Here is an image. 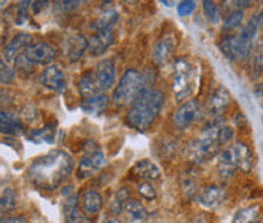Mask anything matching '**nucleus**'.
I'll return each instance as SVG.
<instances>
[{
    "mask_svg": "<svg viewBox=\"0 0 263 223\" xmlns=\"http://www.w3.org/2000/svg\"><path fill=\"white\" fill-rule=\"evenodd\" d=\"M75 172L72 155L55 149L34 159L28 169V179L34 187L46 191L58 190Z\"/></svg>",
    "mask_w": 263,
    "mask_h": 223,
    "instance_id": "obj_1",
    "label": "nucleus"
},
{
    "mask_svg": "<svg viewBox=\"0 0 263 223\" xmlns=\"http://www.w3.org/2000/svg\"><path fill=\"white\" fill-rule=\"evenodd\" d=\"M164 104V96L155 88H145L125 115V123L136 131H148L158 118Z\"/></svg>",
    "mask_w": 263,
    "mask_h": 223,
    "instance_id": "obj_2",
    "label": "nucleus"
},
{
    "mask_svg": "<svg viewBox=\"0 0 263 223\" xmlns=\"http://www.w3.org/2000/svg\"><path fill=\"white\" fill-rule=\"evenodd\" d=\"M145 88H151L148 85V79L139 70L128 69L119 79L114 88L111 100L117 108L131 107Z\"/></svg>",
    "mask_w": 263,
    "mask_h": 223,
    "instance_id": "obj_3",
    "label": "nucleus"
},
{
    "mask_svg": "<svg viewBox=\"0 0 263 223\" xmlns=\"http://www.w3.org/2000/svg\"><path fill=\"white\" fill-rule=\"evenodd\" d=\"M218 131L219 126L215 123L202 129L201 135L189 148V161L193 164H204L219 152L221 143L218 138Z\"/></svg>",
    "mask_w": 263,
    "mask_h": 223,
    "instance_id": "obj_4",
    "label": "nucleus"
},
{
    "mask_svg": "<svg viewBox=\"0 0 263 223\" xmlns=\"http://www.w3.org/2000/svg\"><path fill=\"white\" fill-rule=\"evenodd\" d=\"M196 87V72L195 67L189 63L187 59H178L174 67L171 88L174 93V97L177 102H183L189 99Z\"/></svg>",
    "mask_w": 263,
    "mask_h": 223,
    "instance_id": "obj_5",
    "label": "nucleus"
},
{
    "mask_svg": "<svg viewBox=\"0 0 263 223\" xmlns=\"http://www.w3.org/2000/svg\"><path fill=\"white\" fill-rule=\"evenodd\" d=\"M204 115V108L195 99L181 104L171 117V125L177 131H186L193 123L201 120Z\"/></svg>",
    "mask_w": 263,
    "mask_h": 223,
    "instance_id": "obj_6",
    "label": "nucleus"
},
{
    "mask_svg": "<svg viewBox=\"0 0 263 223\" xmlns=\"http://www.w3.org/2000/svg\"><path fill=\"white\" fill-rule=\"evenodd\" d=\"M219 49L227 59L233 63H242V61L250 59L251 52H253V47L243 44L239 35H234V34H230L226 38H222L219 43Z\"/></svg>",
    "mask_w": 263,
    "mask_h": 223,
    "instance_id": "obj_7",
    "label": "nucleus"
},
{
    "mask_svg": "<svg viewBox=\"0 0 263 223\" xmlns=\"http://www.w3.org/2000/svg\"><path fill=\"white\" fill-rule=\"evenodd\" d=\"M104 166H105V153L101 149L93 150V152H85V155L78 163L76 178L79 181H84L87 178H91Z\"/></svg>",
    "mask_w": 263,
    "mask_h": 223,
    "instance_id": "obj_8",
    "label": "nucleus"
},
{
    "mask_svg": "<svg viewBox=\"0 0 263 223\" xmlns=\"http://www.w3.org/2000/svg\"><path fill=\"white\" fill-rule=\"evenodd\" d=\"M230 102H231V96H230L228 90L226 87H218L216 90H213L209 94L207 102H205V111L210 117L219 118L227 111Z\"/></svg>",
    "mask_w": 263,
    "mask_h": 223,
    "instance_id": "obj_9",
    "label": "nucleus"
},
{
    "mask_svg": "<svg viewBox=\"0 0 263 223\" xmlns=\"http://www.w3.org/2000/svg\"><path fill=\"white\" fill-rule=\"evenodd\" d=\"M25 55L35 64V66H52V63L57 58V50L55 47H52L49 43L40 41L31 44L26 50Z\"/></svg>",
    "mask_w": 263,
    "mask_h": 223,
    "instance_id": "obj_10",
    "label": "nucleus"
},
{
    "mask_svg": "<svg viewBox=\"0 0 263 223\" xmlns=\"http://www.w3.org/2000/svg\"><path fill=\"white\" fill-rule=\"evenodd\" d=\"M38 82L50 91L63 93L66 90V74L57 64L46 67L38 76Z\"/></svg>",
    "mask_w": 263,
    "mask_h": 223,
    "instance_id": "obj_11",
    "label": "nucleus"
},
{
    "mask_svg": "<svg viewBox=\"0 0 263 223\" xmlns=\"http://www.w3.org/2000/svg\"><path fill=\"white\" fill-rule=\"evenodd\" d=\"M195 199L205 208H216L227 199V190L216 184H209L199 188Z\"/></svg>",
    "mask_w": 263,
    "mask_h": 223,
    "instance_id": "obj_12",
    "label": "nucleus"
},
{
    "mask_svg": "<svg viewBox=\"0 0 263 223\" xmlns=\"http://www.w3.org/2000/svg\"><path fill=\"white\" fill-rule=\"evenodd\" d=\"M87 50H88V39L84 35L69 37L61 44V53H63L64 59L69 63L79 61Z\"/></svg>",
    "mask_w": 263,
    "mask_h": 223,
    "instance_id": "obj_13",
    "label": "nucleus"
},
{
    "mask_svg": "<svg viewBox=\"0 0 263 223\" xmlns=\"http://www.w3.org/2000/svg\"><path fill=\"white\" fill-rule=\"evenodd\" d=\"M32 43V35L31 34H17L12 38L6 47H3L2 52V61L8 63H15V59L31 46Z\"/></svg>",
    "mask_w": 263,
    "mask_h": 223,
    "instance_id": "obj_14",
    "label": "nucleus"
},
{
    "mask_svg": "<svg viewBox=\"0 0 263 223\" xmlns=\"http://www.w3.org/2000/svg\"><path fill=\"white\" fill-rule=\"evenodd\" d=\"M114 29H105L95 32L91 37L88 38V53L91 56H101L104 55L111 46L114 44Z\"/></svg>",
    "mask_w": 263,
    "mask_h": 223,
    "instance_id": "obj_15",
    "label": "nucleus"
},
{
    "mask_svg": "<svg viewBox=\"0 0 263 223\" xmlns=\"http://www.w3.org/2000/svg\"><path fill=\"white\" fill-rule=\"evenodd\" d=\"M95 74L98 79V84L102 90V93L111 90L116 82V66H114L113 59H102L98 63Z\"/></svg>",
    "mask_w": 263,
    "mask_h": 223,
    "instance_id": "obj_16",
    "label": "nucleus"
},
{
    "mask_svg": "<svg viewBox=\"0 0 263 223\" xmlns=\"http://www.w3.org/2000/svg\"><path fill=\"white\" fill-rule=\"evenodd\" d=\"M81 211L87 216V217H91V216H96L101 210H102V205H104V199H102V194L96 190H85L81 193Z\"/></svg>",
    "mask_w": 263,
    "mask_h": 223,
    "instance_id": "obj_17",
    "label": "nucleus"
},
{
    "mask_svg": "<svg viewBox=\"0 0 263 223\" xmlns=\"http://www.w3.org/2000/svg\"><path fill=\"white\" fill-rule=\"evenodd\" d=\"M131 175L137 179H140L142 183L146 181V183H152V181H157L160 179L161 176V170L160 167L152 163L151 159H140L137 161L133 169H131Z\"/></svg>",
    "mask_w": 263,
    "mask_h": 223,
    "instance_id": "obj_18",
    "label": "nucleus"
},
{
    "mask_svg": "<svg viewBox=\"0 0 263 223\" xmlns=\"http://www.w3.org/2000/svg\"><path fill=\"white\" fill-rule=\"evenodd\" d=\"M230 150L233 152L237 169L242 170L243 173H250L253 170V166H254L251 149L248 148L243 141H236L230 146Z\"/></svg>",
    "mask_w": 263,
    "mask_h": 223,
    "instance_id": "obj_19",
    "label": "nucleus"
},
{
    "mask_svg": "<svg viewBox=\"0 0 263 223\" xmlns=\"http://www.w3.org/2000/svg\"><path fill=\"white\" fill-rule=\"evenodd\" d=\"M0 131L3 135L18 137L25 132V125L17 114L3 110L0 112Z\"/></svg>",
    "mask_w": 263,
    "mask_h": 223,
    "instance_id": "obj_20",
    "label": "nucleus"
},
{
    "mask_svg": "<svg viewBox=\"0 0 263 223\" xmlns=\"http://www.w3.org/2000/svg\"><path fill=\"white\" fill-rule=\"evenodd\" d=\"M263 28V11L260 12H256L248 22L247 25L240 29V32L237 34L239 38L242 39L243 44L250 46V47H254V41L259 35L260 29Z\"/></svg>",
    "mask_w": 263,
    "mask_h": 223,
    "instance_id": "obj_21",
    "label": "nucleus"
},
{
    "mask_svg": "<svg viewBox=\"0 0 263 223\" xmlns=\"http://www.w3.org/2000/svg\"><path fill=\"white\" fill-rule=\"evenodd\" d=\"M110 102H111V99L107 94H99V96H93V97H88V99H81L79 108L87 115L99 117L108 110Z\"/></svg>",
    "mask_w": 263,
    "mask_h": 223,
    "instance_id": "obj_22",
    "label": "nucleus"
},
{
    "mask_svg": "<svg viewBox=\"0 0 263 223\" xmlns=\"http://www.w3.org/2000/svg\"><path fill=\"white\" fill-rule=\"evenodd\" d=\"M78 93L81 94L82 99H88V97H93V96H99V94H105L102 93L99 84H98V79H96V74L91 70H87L79 76V80H78Z\"/></svg>",
    "mask_w": 263,
    "mask_h": 223,
    "instance_id": "obj_23",
    "label": "nucleus"
},
{
    "mask_svg": "<svg viewBox=\"0 0 263 223\" xmlns=\"http://www.w3.org/2000/svg\"><path fill=\"white\" fill-rule=\"evenodd\" d=\"M237 170L236 159L233 156V152L230 148L224 149L218 153V161H216V172L221 179H231Z\"/></svg>",
    "mask_w": 263,
    "mask_h": 223,
    "instance_id": "obj_24",
    "label": "nucleus"
},
{
    "mask_svg": "<svg viewBox=\"0 0 263 223\" xmlns=\"http://www.w3.org/2000/svg\"><path fill=\"white\" fill-rule=\"evenodd\" d=\"M174 53V39L171 37L160 38L152 49V61L155 66L161 67L167 64V61L172 58Z\"/></svg>",
    "mask_w": 263,
    "mask_h": 223,
    "instance_id": "obj_25",
    "label": "nucleus"
},
{
    "mask_svg": "<svg viewBox=\"0 0 263 223\" xmlns=\"http://www.w3.org/2000/svg\"><path fill=\"white\" fill-rule=\"evenodd\" d=\"M78 196L73 194L70 197H67L63 204V214H64V222L66 223H91V220L82 213L79 211L78 207Z\"/></svg>",
    "mask_w": 263,
    "mask_h": 223,
    "instance_id": "obj_26",
    "label": "nucleus"
},
{
    "mask_svg": "<svg viewBox=\"0 0 263 223\" xmlns=\"http://www.w3.org/2000/svg\"><path fill=\"white\" fill-rule=\"evenodd\" d=\"M123 213L133 222H143L148 217V210L137 199H129L123 207Z\"/></svg>",
    "mask_w": 263,
    "mask_h": 223,
    "instance_id": "obj_27",
    "label": "nucleus"
},
{
    "mask_svg": "<svg viewBox=\"0 0 263 223\" xmlns=\"http://www.w3.org/2000/svg\"><path fill=\"white\" fill-rule=\"evenodd\" d=\"M250 72L251 76H254L256 79L260 77L263 73V37L257 39V43H254L251 56H250Z\"/></svg>",
    "mask_w": 263,
    "mask_h": 223,
    "instance_id": "obj_28",
    "label": "nucleus"
},
{
    "mask_svg": "<svg viewBox=\"0 0 263 223\" xmlns=\"http://www.w3.org/2000/svg\"><path fill=\"white\" fill-rule=\"evenodd\" d=\"M55 131H57V125L55 123H47L44 125L41 129H31L28 131V137L31 141H44V143H53L55 141Z\"/></svg>",
    "mask_w": 263,
    "mask_h": 223,
    "instance_id": "obj_29",
    "label": "nucleus"
},
{
    "mask_svg": "<svg viewBox=\"0 0 263 223\" xmlns=\"http://www.w3.org/2000/svg\"><path fill=\"white\" fill-rule=\"evenodd\" d=\"M129 196H131V190L129 187H120L116 193H114L113 199L110 200V205H108V210L113 216H119L123 213V207L125 204L129 200Z\"/></svg>",
    "mask_w": 263,
    "mask_h": 223,
    "instance_id": "obj_30",
    "label": "nucleus"
},
{
    "mask_svg": "<svg viewBox=\"0 0 263 223\" xmlns=\"http://www.w3.org/2000/svg\"><path fill=\"white\" fill-rule=\"evenodd\" d=\"M262 217V213H260V207L259 205H250V207H245V208H240L236 211L234 214V223H259Z\"/></svg>",
    "mask_w": 263,
    "mask_h": 223,
    "instance_id": "obj_31",
    "label": "nucleus"
},
{
    "mask_svg": "<svg viewBox=\"0 0 263 223\" xmlns=\"http://www.w3.org/2000/svg\"><path fill=\"white\" fill-rule=\"evenodd\" d=\"M117 20H119L117 11L108 9V11H105L104 14H101V15L90 25V29H93L95 32L105 31V29H113V26L117 23Z\"/></svg>",
    "mask_w": 263,
    "mask_h": 223,
    "instance_id": "obj_32",
    "label": "nucleus"
},
{
    "mask_svg": "<svg viewBox=\"0 0 263 223\" xmlns=\"http://www.w3.org/2000/svg\"><path fill=\"white\" fill-rule=\"evenodd\" d=\"M243 20H245V14L243 11H233V12H228L224 18V23H222V31L230 34V32H234L237 29L242 28L243 25Z\"/></svg>",
    "mask_w": 263,
    "mask_h": 223,
    "instance_id": "obj_33",
    "label": "nucleus"
},
{
    "mask_svg": "<svg viewBox=\"0 0 263 223\" xmlns=\"http://www.w3.org/2000/svg\"><path fill=\"white\" fill-rule=\"evenodd\" d=\"M17 200H18V196H17V191L14 188H11V187L3 188L2 196H0V210H2V213L14 211L17 208Z\"/></svg>",
    "mask_w": 263,
    "mask_h": 223,
    "instance_id": "obj_34",
    "label": "nucleus"
},
{
    "mask_svg": "<svg viewBox=\"0 0 263 223\" xmlns=\"http://www.w3.org/2000/svg\"><path fill=\"white\" fill-rule=\"evenodd\" d=\"M202 9L204 14L207 17V20L213 25L219 23L222 20V14H221V8L218 6V3L212 2V0H204L202 2Z\"/></svg>",
    "mask_w": 263,
    "mask_h": 223,
    "instance_id": "obj_35",
    "label": "nucleus"
},
{
    "mask_svg": "<svg viewBox=\"0 0 263 223\" xmlns=\"http://www.w3.org/2000/svg\"><path fill=\"white\" fill-rule=\"evenodd\" d=\"M15 72L18 74H22V76H29V74L34 73V70H35V64L25 55V52L15 59Z\"/></svg>",
    "mask_w": 263,
    "mask_h": 223,
    "instance_id": "obj_36",
    "label": "nucleus"
},
{
    "mask_svg": "<svg viewBox=\"0 0 263 223\" xmlns=\"http://www.w3.org/2000/svg\"><path fill=\"white\" fill-rule=\"evenodd\" d=\"M181 188H183V194L186 199H192V197H196L199 188L195 179H192L190 176H183L181 178Z\"/></svg>",
    "mask_w": 263,
    "mask_h": 223,
    "instance_id": "obj_37",
    "label": "nucleus"
},
{
    "mask_svg": "<svg viewBox=\"0 0 263 223\" xmlns=\"http://www.w3.org/2000/svg\"><path fill=\"white\" fill-rule=\"evenodd\" d=\"M29 9H32V2H18L17 5V15H15V23L17 25H25L29 18Z\"/></svg>",
    "mask_w": 263,
    "mask_h": 223,
    "instance_id": "obj_38",
    "label": "nucleus"
},
{
    "mask_svg": "<svg viewBox=\"0 0 263 223\" xmlns=\"http://www.w3.org/2000/svg\"><path fill=\"white\" fill-rule=\"evenodd\" d=\"M15 76H17L15 69H12L11 66H8L5 61L0 63V82H2V85L12 84L14 79H15Z\"/></svg>",
    "mask_w": 263,
    "mask_h": 223,
    "instance_id": "obj_39",
    "label": "nucleus"
},
{
    "mask_svg": "<svg viewBox=\"0 0 263 223\" xmlns=\"http://www.w3.org/2000/svg\"><path fill=\"white\" fill-rule=\"evenodd\" d=\"M137 193H139L140 197L145 199V200H155V199H157V190H155V187L152 186V183H146V181L139 183V186H137Z\"/></svg>",
    "mask_w": 263,
    "mask_h": 223,
    "instance_id": "obj_40",
    "label": "nucleus"
},
{
    "mask_svg": "<svg viewBox=\"0 0 263 223\" xmlns=\"http://www.w3.org/2000/svg\"><path fill=\"white\" fill-rule=\"evenodd\" d=\"M195 8H196V3L193 0H183L177 5V12L181 18H184L195 11Z\"/></svg>",
    "mask_w": 263,
    "mask_h": 223,
    "instance_id": "obj_41",
    "label": "nucleus"
},
{
    "mask_svg": "<svg viewBox=\"0 0 263 223\" xmlns=\"http://www.w3.org/2000/svg\"><path fill=\"white\" fill-rule=\"evenodd\" d=\"M233 137H234V131H233V128L226 126V125L219 126V131H218V138H219V143H221V146H222V145H227V143H230V141L233 140Z\"/></svg>",
    "mask_w": 263,
    "mask_h": 223,
    "instance_id": "obj_42",
    "label": "nucleus"
},
{
    "mask_svg": "<svg viewBox=\"0 0 263 223\" xmlns=\"http://www.w3.org/2000/svg\"><path fill=\"white\" fill-rule=\"evenodd\" d=\"M81 6V2H57L55 3V9L57 11H61V12H73V11H76L78 8Z\"/></svg>",
    "mask_w": 263,
    "mask_h": 223,
    "instance_id": "obj_43",
    "label": "nucleus"
},
{
    "mask_svg": "<svg viewBox=\"0 0 263 223\" xmlns=\"http://www.w3.org/2000/svg\"><path fill=\"white\" fill-rule=\"evenodd\" d=\"M49 5H50V3H49L47 0H44V2H32V12H34V14H40V12L44 11Z\"/></svg>",
    "mask_w": 263,
    "mask_h": 223,
    "instance_id": "obj_44",
    "label": "nucleus"
},
{
    "mask_svg": "<svg viewBox=\"0 0 263 223\" xmlns=\"http://www.w3.org/2000/svg\"><path fill=\"white\" fill-rule=\"evenodd\" d=\"M0 223H28V219L25 216H12V217H3Z\"/></svg>",
    "mask_w": 263,
    "mask_h": 223,
    "instance_id": "obj_45",
    "label": "nucleus"
},
{
    "mask_svg": "<svg viewBox=\"0 0 263 223\" xmlns=\"http://www.w3.org/2000/svg\"><path fill=\"white\" fill-rule=\"evenodd\" d=\"M102 223H120V222H119L116 217H108V219H105Z\"/></svg>",
    "mask_w": 263,
    "mask_h": 223,
    "instance_id": "obj_46",
    "label": "nucleus"
},
{
    "mask_svg": "<svg viewBox=\"0 0 263 223\" xmlns=\"http://www.w3.org/2000/svg\"><path fill=\"white\" fill-rule=\"evenodd\" d=\"M161 3H163V5H166V6H171V5H174L172 2H164V0H163Z\"/></svg>",
    "mask_w": 263,
    "mask_h": 223,
    "instance_id": "obj_47",
    "label": "nucleus"
},
{
    "mask_svg": "<svg viewBox=\"0 0 263 223\" xmlns=\"http://www.w3.org/2000/svg\"><path fill=\"white\" fill-rule=\"evenodd\" d=\"M259 223H263V216H262V217H260V220H259Z\"/></svg>",
    "mask_w": 263,
    "mask_h": 223,
    "instance_id": "obj_48",
    "label": "nucleus"
},
{
    "mask_svg": "<svg viewBox=\"0 0 263 223\" xmlns=\"http://www.w3.org/2000/svg\"><path fill=\"white\" fill-rule=\"evenodd\" d=\"M231 223H234V222H231Z\"/></svg>",
    "mask_w": 263,
    "mask_h": 223,
    "instance_id": "obj_49",
    "label": "nucleus"
}]
</instances>
